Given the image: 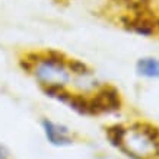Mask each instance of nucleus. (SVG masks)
I'll return each instance as SVG.
<instances>
[{
  "label": "nucleus",
  "instance_id": "f257e3e1",
  "mask_svg": "<svg viewBox=\"0 0 159 159\" xmlns=\"http://www.w3.org/2000/svg\"><path fill=\"white\" fill-rule=\"evenodd\" d=\"M72 57L53 48L25 51L19 66L34 79L41 91L51 88H67L73 91L76 77L72 70Z\"/></svg>",
  "mask_w": 159,
  "mask_h": 159
},
{
  "label": "nucleus",
  "instance_id": "f03ea898",
  "mask_svg": "<svg viewBox=\"0 0 159 159\" xmlns=\"http://www.w3.org/2000/svg\"><path fill=\"white\" fill-rule=\"evenodd\" d=\"M105 137L127 158L159 159V130L149 123H116L105 127Z\"/></svg>",
  "mask_w": 159,
  "mask_h": 159
},
{
  "label": "nucleus",
  "instance_id": "7ed1b4c3",
  "mask_svg": "<svg viewBox=\"0 0 159 159\" xmlns=\"http://www.w3.org/2000/svg\"><path fill=\"white\" fill-rule=\"evenodd\" d=\"M41 129H43L45 139L48 140V143L53 146L66 148V146L73 145V142H75L72 130L67 125L53 121L51 118H43L41 120Z\"/></svg>",
  "mask_w": 159,
  "mask_h": 159
},
{
  "label": "nucleus",
  "instance_id": "20e7f679",
  "mask_svg": "<svg viewBox=\"0 0 159 159\" xmlns=\"http://www.w3.org/2000/svg\"><path fill=\"white\" fill-rule=\"evenodd\" d=\"M136 70L140 76L149 79H159V60L153 57L139 58L136 63Z\"/></svg>",
  "mask_w": 159,
  "mask_h": 159
},
{
  "label": "nucleus",
  "instance_id": "39448f33",
  "mask_svg": "<svg viewBox=\"0 0 159 159\" xmlns=\"http://www.w3.org/2000/svg\"><path fill=\"white\" fill-rule=\"evenodd\" d=\"M117 5L123 6L127 12H136V10H148L150 0H111Z\"/></svg>",
  "mask_w": 159,
  "mask_h": 159
},
{
  "label": "nucleus",
  "instance_id": "423d86ee",
  "mask_svg": "<svg viewBox=\"0 0 159 159\" xmlns=\"http://www.w3.org/2000/svg\"><path fill=\"white\" fill-rule=\"evenodd\" d=\"M0 159H12L10 150L7 149L3 143H0Z\"/></svg>",
  "mask_w": 159,
  "mask_h": 159
}]
</instances>
